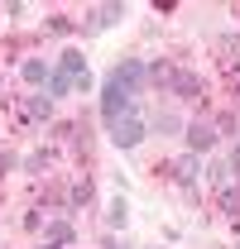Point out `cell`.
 <instances>
[{"mask_svg":"<svg viewBox=\"0 0 240 249\" xmlns=\"http://www.w3.org/2000/svg\"><path fill=\"white\" fill-rule=\"evenodd\" d=\"M39 249H62V245H39Z\"/></svg>","mask_w":240,"mask_h":249,"instance_id":"19","label":"cell"},{"mask_svg":"<svg viewBox=\"0 0 240 249\" xmlns=\"http://www.w3.org/2000/svg\"><path fill=\"white\" fill-rule=\"evenodd\" d=\"M226 168H231V173H236V182H240V144H236V154L226 158Z\"/></svg>","mask_w":240,"mask_h":249,"instance_id":"15","label":"cell"},{"mask_svg":"<svg viewBox=\"0 0 240 249\" xmlns=\"http://www.w3.org/2000/svg\"><path fill=\"white\" fill-rule=\"evenodd\" d=\"M43 34H72V19H67V15H53V19H48V24H43Z\"/></svg>","mask_w":240,"mask_h":249,"instance_id":"14","label":"cell"},{"mask_svg":"<svg viewBox=\"0 0 240 249\" xmlns=\"http://www.w3.org/2000/svg\"><path fill=\"white\" fill-rule=\"evenodd\" d=\"M67 201L72 206H82V201H91V182L82 178V182H72V192H67Z\"/></svg>","mask_w":240,"mask_h":249,"instance_id":"13","label":"cell"},{"mask_svg":"<svg viewBox=\"0 0 240 249\" xmlns=\"http://www.w3.org/2000/svg\"><path fill=\"white\" fill-rule=\"evenodd\" d=\"M72 225L67 220H53V225H43V245H62V249H72Z\"/></svg>","mask_w":240,"mask_h":249,"instance_id":"9","label":"cell"},{"mask_svg":"<svg viewBox=\"0 0 240 249\" xmlns=\"http://www.w3.org/2000/svg\"><path fill=\"white\" fill-rule=\"evenodd\" d=\"M87 82H91V72H87V58H82L77 48H67V53L58 58V72L48 77V96L58 101V96H72L77 87L87 91Z\"/></svg>","mask_w":240,"mask_h":249,"instance_id":"1","label":"cell"},{"mask_svg":"<svg viewBox=\"0 0 240 249\" xmlns=\"http://www.w3.org/2000/svg\"><path fill=\"white\" fill-rule=\"evenodd\" d=\"M10 168H15V154H0V178H5Z\"/></svg>","mask_w":240,"mask_h":249,"instance_id":"17","label":"cell"},{"mask_svg":"<svg viewBox=\"0 0 240 249\" xmlns=\"http://www.w3.org/2000/svg\"><path fill=\"white\" fill-rule=\"evenodd\" d=\"M120 19H125V5H96V10H91V29H111V24H120Z\"/></svg>","mask_w":240,"mask_h":249,"instance_id":"8","label":"cell"},{"mask_svg":"<svg viewBox=\"0 0 240 249\" xmlns=\"http://www.w3.org/2000/svg\"><path fill=\"white\" fill-rule=\"evenodd\" d=\"M173 96H182V101H197L202 96V77H192V72H173Z\"/></svg>","mask_w":240,"mask_h":249,"instance_id":"7","label":"cell"},{"mask_svg":"<svg viewBox=\"0 0 240 249\" xmlns=\"http://www.w3.org/2000/svg\"><path fill=\"white\" fill-rule=\"evenodd\" d=\"M20 77H24L29 87H39V82L48 87V77H53V72H48V62H43V58H24V67H20Z\"/></svg>","mask_w":240,"mask_h":249,"instance_id":"10","label":"cell"},{"mask_svg":"<svg viewBox=\"0 0 240 249\" xmlns=\"http://www.w3.org/2000/svg\"><path fill=\"white\" fill-rule=\"evenodd\" d=\"M221 48H226V53H240V38H236V34H226V38H221Z\"/></svg>","mask_w":240,"mask_h":249,"instance_id":"16","label":"cell"},{"mask_svg":"<svg viewBox=\"0 0 240 249\" xmlns=\"http://www.w3.org/2000/svg\"><path fill=\"white\" fill-rule=\"evenodd\" d=\"M144 134H149V120H144V110H140V106L111 124V144H116V149H135Z\"/></svg>","mask_w":240,"mask_h":249,"instance_id":"2","label":"cell"},{"mask_svg":"<svg viewBox=\"0 0 240 249\" xmlns=\"http://www.w3.org/2000/svg\"><path fill=\"white\" fill-rule=\"evenodd\" d=\"M231 87H236V91H240V62H236V67H231Z\"/></svg>","mask_w":240,"mask_h":249,"instance_id":"18","label":"cell"},{"mask_svg":"<svg viewBox=\"0 0 240 249\" xmlns=\"http://www.w3.org/2000/svg\"><path fill=\"white\" fill-rule=\"evenodd\" d=\"M168 173H173L187 192H197V182H202V154H182V158H173V163H168Z\"/></svg>","mask_w":240,"mask_h":249,"instance_id":"5","label":"cell"},{"mask_svg":"<svg viewBox=\"0 0 240 249\" xmlns=\"http://www.w3.org/2000/svg\"><path fill=\"white\" fill-rule=\"evenodd\" d=\"M130 110H135V96L125 91L120 82H111V77H106V87H101V120L116 124L120 115H130Z\"/></svg>","mask_w":240,"mask_h":249,"instance_id":"3","label":"cell"},{"mask_svg":"<svg viewBox=\"0 0 240 249\" xmlns=\"http://www.w3.org/2000/svg\"><path fill=\"white\" fill-rule=\"evenodd\" d=\"M182 134H187V154H207L211 144H216V124H187V129H182Z\"/></svg>","mask_w":240,"mask_h":249,"instance_id":"6","label":"cell"},{"mask_svg":"<svg viewBox=\"0 0 240 249\" xmlns=\"http://www.w3.org/2000/svg\"><path fill=\"white\" fill-rule=\"evenodd\" d=\"M15 120H20V124L53 120V96H29V101H20V106H15Z\"/></svg>","mask_w":240,"mask_h":249,"instance_id":"4","label":"cell"},{"mask_svg":"<svg viewBox=\"0 0 240 249\" xmlns=\"http://www.w3.org/2000/svg\"><path fill=\"white\" fill-rule=\"evenodd\" d=\"M154 129H163V134H178V129H187V124H182L173 110H159V115H154Z\"/></svg>","mask_w":240,"mask_h":249,"instance_id":"11","label":"cell"},{"mask_svg":"<svg viewBox=\"0 0 240 249\" xmlns=\"http://www.w3.org/2000/svg\"><path fill=\"white\" fill-rule=\"evenodd\" d=\"M106 220H111V225H125V220H130V206H125V196H116V201H111Z\"/></svg>","mask_w":240,"mask_h":249,"instance_id":"12","label":"cell"}]
</instances>
